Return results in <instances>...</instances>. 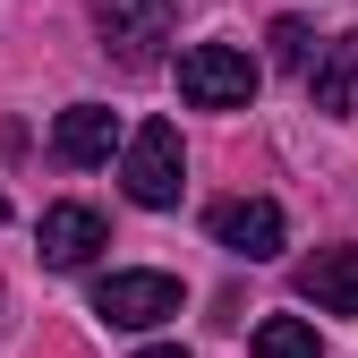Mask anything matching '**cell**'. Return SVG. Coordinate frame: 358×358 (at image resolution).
<instances>
[{
  "label": "cell",
  "instance_id": "6da1fadb",
  "mask_svg": "<svg viewBox=\"0 0 358 358\" xmlns=\"http://www.w3.org/2000/svg\"><path fill=\"white\" fill-rule=\"evenodd\" d=\"M179 94L196 111H248L256 103V60L239 43H188L179 52Z\"/></svg>",
  "mask_w": 358,
  "mask_h": 358
},
{
  "label": "cell",
  "instance_id": "7a4b0ae2",
  "mask_svg": "<svg viewBox=\"0 0 358 358\" xmlns=\"http://www.w3.org/2000/svg\"><path fill=\"white\" fill-rule=\"evenodd\" d=\"M188 154H179V128L171 120H145L137 137H128V162H120V179H128V196H137L145 213H171L179 205V188H188Z\"/></svg>",
  "mask_w": 358,
  "mask_h": 358
},
{
  "label": "cell",
  "instance_id": "3957f363",
  "mask_svg": "<svg viewBox=\"0 0 358 358\" xmlns=\"http://www.w3.org/2000/svg\"><path fill=\"white\" fill-rule=\"evenodd\" d=\"M94 316L120 324V333H154L179 316V282L171 273H103L94 282Z\"/></svg>",
  "mask_w": 358,
  "mask_h": 358
},
{
  "label": "cell",
  "instance_id": "277c9868",
  "mask_svg": "<svg viewBox=\"0 0 358 358\" xmlns=\"http://www.w3.org/2000/svg\"><path fill=\"white\" fill-rule=\"evenodd\" d=\"M94 34L128 69H154V52L171 43V0H94Z\"/></svg>",
  "mask_w": 358,
  "mask_h": 358
},
{
  "label": "cell",
  "instance_id": "5b68a950",
  "mask_svg": "<svg viewBox=\"0 0 358 358\" xmlns=\"http://www.w3.org/2000/svg\"><path fill=\"white\" fill-rule=\"evenodd\" d=\"M205 231H213V248H231V256H248V264H273L282 239H290L273 196H231V205H213V213H205Z\"/></svg>",
  "mask_w": 358,
  "mask_h": 358
},
{
  "label": "cell",
  "instance_id": "8992f818",
  "mask_svg": "<svg viewBox=\"0 0 358 358\" xmlns=\"http://www.w3.org/2000/svg\"><path fill=\"white\" fill-rule=\"evenodd\" d=\"M34 248H43L52 273H77V264H94V248H103V213L94 205H43Z\"/></svg>",
  "mask_w": 358,
  "mask_h": 358
},
{
  "label": "cell",
  "instance_id": "52a82bcc",
  "mask_svg": "<svg viewBox=\"0 0 358 358\" xmlns=\"http://www.w3.org/2000/svg\"><path fill=\"white\" fill-rule=\"evenodd\" d=\"M299 299L324 316H358V248H316L299 264Z\"/></svg>",
  "mask_w": 358,
  "mask_h": 358
},
{
  "label": "cell",
  "instance_id": "ba28073f",
  "mask_svg": "<svg viewBox=\"0 0 358 358\" xmlns=\"http://www.w3.org/2000/svg\"><path fill=\"white\" fill-rule=\"evenodd\" d=\"M111 145H120V120H111L103 103H69V111H60V128H52V154H60L69 171L111 162Z\"/></svg>",
  "mask_w": 358,
  "mask_h": 358
},
{
  "label": "cell",
  "instance_id": "9c48e42d",
  "mask_svg": "<svg viewBox=\"0 0 358 358\" xmlns=\"http://www.w3.org/2000/svg\"><path fill=\"white\" fill-rule=\"evenodd\" d=\"M350 85H358V34H333L324 69H307V103L316 111H350Z\"/></svg>",
  "mask_w": 358,
  "mask_h": 358
},
{
  "label": "cell",
  "instance_id": "30bf717a",
  "mask_svg": "<svg viewBox=\"0 0 358 358\" xmlns=\"http://www.w3.org/2000/svg\"><path fill=\"white\" fill-rule=\"evenodd\" d=\"M256 358H324V350H316V324H299V316H264V324H256Z\"/></svg>",
  "mask_w": 358,
  "mask_h": 358
},
{
  "label": "cell",
  "instance_id": "8fae6325",
  "mask_svg": "<svg viewBox=\"0 0 358 358\" xmlns=\"http://www.w3.org/2000/svg\"><path fill=\"white\" fill-rule=\"evenodd\" d=\"M273 60H282V69H307V60H316V34H307L299 17H282V26H273Z\"/></svg>",
  "mask_w": 358,
  "mask_h": 358
},
{
  "label": "cell",
  "instance_id": "7c38bea8",
  "mask_svg": "<svg viewBox=\"0 0 358 358\" xmlns=\"http://www.w3.org/2000/svg\"><path fill=\"white\" fill-rule=\"evenodd\" d=\"M137 358H188V350H171V341H162V350H137Z\"/></svg>",
  "mask_w": 358,
  "mask_h": 358
},
{
  "label": "cell",
  "instance_id": "4fadbf2b",
  "mask_svg": "<svg viewBox=\"0 0 358 358\" xmlns=\"http://www.w3.org/2000/svg\"><path fill=\"white\" fill-rule=\"evenodd\" d=\"M0 222H9V205H0Z\"/></svg>",
  "mask_w": 358,
  "mask_h": 358
}]
</instances>
